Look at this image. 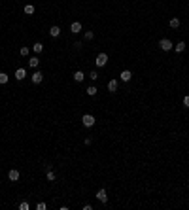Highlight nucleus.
Masks as SVG:
<instances>
[{"mask_svg":"<svg viewBox=\"0 0 189 210\" xmlns=\"http://www.w3.org/2000/svg\"><path fill=\"white\" fill-rule=\"evenodd\" d=\"M159 47H161L163 51H170L172 47H174V44H172V42H170L168 38H163V40L159 42Z\"/></svg>","mask_w":189,"mask_h":210,"instance_id":"nucleus-1","label":"nucleus"},{"mask_svg":"<svg viewBox=\"0 0 189 210\" xmlns=\"http://www.w3.org/2000/svg\"><path fill=\"white\" fill-rule=\"evenodd\" d=\"M95 63H96V66H106L108 55L106 53H98V55H96V59H95Z\"/></svg>","mask_w":189,"mask_h":210,"instance_id":"nucleus-2","label":"nucleus"},{"mask_svg":"<svg viewBox=\"0 0 189 210\" xmlns=\"http://www.w3.org/2000/svg\"><path fill=\"white\" fill-rule=\"evenodd\" d=\"M82 123L85 125V127H93L95 125V116H91V114H85L82 118Z\"/></svg>","mask_w":189,"mask_h":210,"instance_id":"nucleus-3","label":"nucleus"},{"mask_svg":"<svg viewBox=\"0 0 189 210\" xmlns=\"http://www.w3.org/2000/svg\"><path fill=\"white\" fill-rule=\"evenodd\" d=\"M30 80H32V83H36V85H38V83L44 82V74H42L40 70H34V74L30 76Z\"/></svg>","mask_w":189,"mask_h":210,"instance_id":"nucleus-4","label":"nucleus"},{"mask_svg":"<svg viewBox=\"0 0 189 210\" xmlns=\"http://www.w3.org/2000/svg\"><path fill=\"white\" fill-rule=\"evenodd\" d=\"M96 199H98L100 203H106V201H108V195H106V189H98V193H96Z\"/></svg>","mask_w":189,"mask_h":210,"instance_id":"nucleus-5","label":"nucleus"},{"mask_svg":"<svg viewBox=\"0 0 189 210\" xmlns=\"http://www.w3.org/2000/svg\"><path fill=\"white\" fill-rule=\"evenodd\" d=\"M8 178H10L11 182H15V180H19V171L17 168H11L10 172H8Z\"/></svg>","mask_w":189,"mask_h":210,"instance_id":"nucleus-6","label":"nucleus"},{"mask_svg":"<svg viewBox=\"0 0 189 210\" xmlns=\"http://www.w3.org/2000/svg\"><path fill=\"white\" fill-rule=\"evenodd\" d=\"M108 91L110 93L117 91V80H110V82H108Z\"/></svg>","mask_w":189,"mask_h":210,"instance_id":"nucleus-7","label":"nucleus"},{"mask_svg":"<svg viewBox=\"0 0 189 210\" xmlns=\"http://www.w3.org/2000/svg\"><path fill=\"white\" fill-rule=\"evenodd\" d=\"M119 78H121V82H129V80L132 78V72H131V70H123Z\"/></svg>","mask_w":189,"mask_h":210,"instance_id":"nucleus-8","label":"nucleus"},{"mask_svg":"<svg viewBox=\"0 0 189 210\" xmlns=\"http://www.w3.org/2000/svg\"><path fill=\"white\" fill-rule=\"evenodd\" d=\"M25 76H27V72H25V68H17L15 70V78L21 82V80H25Z\"/></svg>","mask_w":189,"mask_h":210,"instance_id":"nucleus-9","label":"nucleus"},{"mask_svg":"<svg viewBox=\"0 0 189 210\" xmlns=\"http://www.w3.org/2000/svg\"><path fill=\"white\" fill-rule=\"evenodd\" d=\"M74 80H76V82H78V83H82V82H83V80H85V74H83V72H82V70H78V72H74Z\"/></svg>","mask_w":189,"mask_h":210,"instance_id":"nucleus-10","label":"nucleus"},{"mask_svg":"<svg viewBox=\"0 0 189 210\" xmlns=\"http://www.w3.org/2000/svg\"><path fill=\"white\" fill-rule=\"evenodd\" d=\"M38 64H40V59H38V57H30V59H29V66H30V68H36Z\"/></svg>","mask_w":189,"mask_h":210,"instance_id":"nucleus-11","label":"nucleus"},{"mask_svg":"<svg viewBox=\"0 0 189 210\" xmlns=\"http://www.w3.org/2000/svg\"><path fill=\"white\" fill-rule=\"evenodd\" d=\"M49 34H51V36H53V38H57V36H59V34H61V29H59V27H57V25H55V27H51V29H49Z\"/></svg>","mask_w":189,"mask_h":210,"instance_id":"nucleus-12","label":"nucleus"},{"mask_svg":"<svg viewBox=\"0 0 189 210\" xmlns=\"http://www.w3.org/2000/svg\"><path fill=\"white\" fill-rule=\"evenodd\" d=\"M87 95H89V97H95L96 95V91H98V89H96V85H89V87H87Z\"/></svg>","mask_w":189,"mask_h":210,"instance_id":"nucleus-13","label":"nucleus"},{"mask_svg":"<svg viewBox=\"0 0 189 210\" xmlns=\"http://www.w3.org/2000/svg\"><path fill=\"white\" fill-rule=\"evenodd\" d=\"M174 49L178 51V53H182V51L185 49V42H178V44H176V46H174Z\"/></svg>","mask_w":189,"mask_h":210,"instance_id":"nucleus-14","label":"nucleus"},{"mask_svg":"<svg viewBox=\"0 0 189 210\" xmlns=\"http://www.w3.org/2000/svg\"><path fill=\"white\" fill-rule=\"evenodd\" d=\"M70 30H72V32H79V30H82V23H78V21H76V23H72Z\"/></svg>","mask_w":189,"mask_h":210,"instance_id":"nucleus-15","label":"nucleus"},{"mask_svg":"<svg viewBox=\"0 0 189 210\" xmlns=\"http://www.w3.org/2000/svg\"><path fill=\"white\" fill-rule=\"evenodd\" d=\"M32 47H34V53H42L44 51V44H40V42H36Z\"/></svg>","mask_w":189,"mask_h":210,"instance_id":"nucleus-16","label":"nucleus"},{"mask_svg":"<svg viewBox=\"0 0 189 210\" xmlns=\"http://www.w3.org/2000/svg\"><path fill=\"white\" fill-rule=\"evenodd\" d=\"M46 178H47V180H49V182H53L55 178H57V176H55V172H53V171H51V168H47V172H46Z\"/></svg>","mask_w":189,"mask_h":210,"instance_id":"nucleus-17","label":"nucleus"},{"mask_svg":"<svg viewBox=\"0 0 189 210\" xmlns=\"http://www.w3.org/2000/svg\"><path fill=\"white\" fill-rule=\"evenodd\" d=\"M8 80H10V78H8V74H6V72H0V83H2V85H6V83H8Z\"/></svg>","mask_w":189,"mask_h":210,"instance_id":"nucleus-18","label":"nucleus"},{"mask_svg":"<svg viewBox=\"0 0 189 210\" xmlns=\"http://www.w3.org/2000/svg\"><path fill=\"white\" fill-rule=\"evenodd\" d=\"M170 27H172V29H178V27H180V19L178 17H172L170 19Z\"/></svg>","mask_w":189,"mask_h":210,"instance_id":"nucleus-19","label":"nucleus"},{"mask_svg":"<svg viewBox=\"0 0 189 210\" xmlns=\"http://www.w3.org/2000/svg\"><path fill=\"white\" fill-rule=\"evenodd\" d=\"M25 13H27V15H32V13H34V6H32V4L25 6Z\"/></svg>","mask_w":189,"mask_h":210,"instance_id":"nucleus-20","label":"nucleus"},{"mask_svg":"<svg viewBox=\"0 0 189 210\" xmlns=\"http://www.w3.org/2000/svg\"><path fill=\"white\" fill-rule=\"evenodd\" d=\"M93 38H95V32H93V30H87V32H85V40L89 42V40H93Z\"/></svg>","mask_w":189,"mask_h":210,"instance_id":"nucleus-21","label":"nucleus"},{"mask_svg":"<svg viewBox=\"0 0 189 210\" xmlns=\"http://www.w3.org/2000/svg\"><path fill=\"white\" fill-rule=\"evenodd\" d=\"M19 53H21L23 57H27V55H29V47H21V49H19Z\"/></svg>","mask_w":189,"mask_h":210,"instance_id":"nucleus-22","label":"nucleus"},{"mask_svg":"<svg viewBox=\"0 0 189 210\" xmlns=\"http://www.w3.org/2000/svg\"><path fill=\"white\" fill-rule=\"evenodd\" d=\"M89 78H91V80H93V82H95V80L98 78V72H96V70H93V72H91V74H89Z\"/></svg>","mask_w":189,"mask_h":210,"instance_id":"nucleus-23","label":"nucleus"},{"mask_svg":"<svg viewBox=\"0 0 189 210\" xmlns=\"http://www.w3.org/2000/svg\"><path fill=\"white\" fill-rule=\"evenodd\" d=\"M183 106H185V108H189V95H185V97H183Z\"/></svg>","mask_w":189,"mask_h":210,"instance_id":"nucleus-24","label":"nucleus"},{"mask_svg":"<svg viewBox=\"0 0 189 210\" xmlns=\"http://www.w3.org/2000/svg\"><path fill=\"white\" fill-rule=\"evenodd\" d=\"M19 208H21V210H29V203H21V204H19Z\"/></svg>","mask_w":189,"mask_h":210,"instance_id":"nucleus-25","label":"nucleus"},{"mask_svg":"<svg viewBox=\"0 0 189 210\" xmlns=\"http://www.w3.org/2000/svg\"><path fill=\"white\" fill-rule=\"evenodd\" d=\"M36 208H38V210H46V203H38V204H36Z\"/></svg>","mask_w":189,"mask_h":210,"instance_id":"nucleus-26","label":"nucleus"},{"mask_svg":"<svg viewBox=\"0 0 189 210\" xmlns=\"http://www.w3.org/2000/svg\"><path fill=\"white\" fill-rule=\"evenodd\" d=\"M187 4H189V2H187Z\"/></svg>","mask_w":189,"mask_h":210,"instance_id":"nucleus-27","label":"nucleus"}]
</instances>
